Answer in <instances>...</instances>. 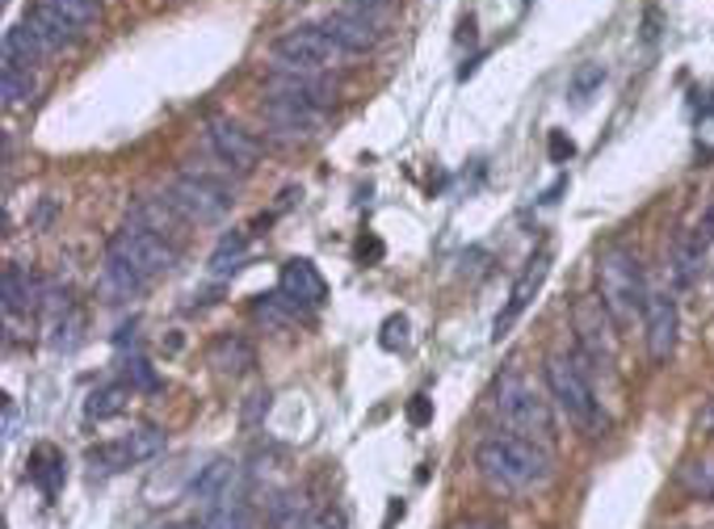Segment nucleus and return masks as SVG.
Instances as JSON below:
<instances>
[{"mask_svg":"<svg viewBox=\"0 0 714 529\" xmlns=\"http://www.w3.org/2000/svg\"><path fill=\"white\" fill-rule=\"evenodd\" d=\"M475 463H480L483 479L501 491H529V487H543L550 479L546 445L517 437V433L483 437L480 449H475Z\"/></svg>","mask_w":714,"mask_h":529,"instance_id":"f257e3e1","label":"nucleus"},{"mask_svg":"<svg viewBox=\"0 0 714 529\" xmlns=\"http://www.w3.org/2000/svg\"><path fill=\"white\" fill-rule=\"evenodd\" d=\"M597 286H601V307L609 311V319L618 328H630L634 319L643 316V303H648V286H643V269H639V256L613 244L601 253L597 261Z\"/></svg>","mask_w":714,"mask_h":529,"instance_id":"f03ea898","label":"nucleus"},{"mask_svg":"<svg viewBox=\"0 0 714 529\" xmlns=\"http://www.w3.org/2000/svg\"><path fill=\"white\" fill-rule=\"evenodd\" d=\"M492 412L501 416V424L517 437H529V442H550L555 433V421H550V403L522 379V374H504L496 382V395H492Z\"/></svg>","mask_w":714,"mask_h":529,"instance_id":"7ed1b4c3","label":"nucleus"},{"mask_svg":"<svg viewBox=\"0 0 714 529\" xmlns=\"http://www.w3.org/2000/svg\"><path fill=\"white\" fill-rule=\"evenodd\" d=\"M546 387H550L555 408H559L571 424H580L588 433L606 429V416H601V408H597V395H592V387H588V370L580 358H564V353L546 358Z\"/></svg>","mask_w":714,"mask_h":529,"instance_id":"20e7f679","label":"nucleus"},{"mask_svg":"<svg viewBox=\"0 0 714 529\" xmlns=\"http://www.w3.org/2000/svg\"><path fill=\"white\" fill-rule=\"evenodd\" d=\"M345 60H349V51H340L319 25L286 30L273 43V67H286V72H328V67L345 64Z\"/></svg>","mask_w":714,"mask_h":529,"instance_id":"39448f33","label":"nucleus"},{"mask_svg":"<svg viewBox=\"0 0 714 529\" xmlns=\"http://www.w3.org/2000/svg\"><path fill=\"white\" fill-rule=\"evenodd\" d=\"M165 198L181 211L186 223H219L231 207L228 186L214 181V177H207V172H186V177H177V181L168 186Z\"/></svg>","mask_w":714,"mask_h":529,"instance_id":"423d86ee","label":"nucleus"},{"mask_svg":"<svg viewBox=\"0 0 714 529\" xmlns=\"http://www.w3.org/2000/svg\"><path fill=\"white\" fill-rule=\"evenodd\" d=\"M105 253L123 256L126 265H135L147 282L168 274V269L177 265V244L165 240V235L147 232V228H139V223H126L123 232L109 240V248H105Z\"/></svg>","mask_w":714,"mask_h":529,"instance_id":"0eeeda50","label":"nucleus"},{"mask_svg":"<svg viewBox=\"0 0 714 529\" xmlns=\"http://www.w3.org/2000/svg\"><path fill=\"white\" fill-rule=\"evenodd\" d=\"M571 324H576V340H580V353L588 361H613L618 353V337H613V319L601 307V298H576L571 307Z\"/></svg>","mask_w":714,"mask_h":529,"instance_id":"6e6552de","label":"nucleus"},{"mask_svg":"<svg viewBox=\"0 0 714 529\" xmlns=\"http://www.w3.org/2000/svg\"><path fill=\"white\" fill-rule=\"evenodd\" d=\"M643 328H648L651 361L664 366V361L672 358V349H676V328H681L672 290H648V303H643Z\"/></svg>","mask_w":714,"mask_h":529,"instance_id":"1a4fd4ad","label":"nucleus"},{"mask_svg":"<svg viewBox=\"0 0 714 529\" xmlns=\"http://www.w3.org/2000/svg\"><path fill=\"white\" fill-rule=\"evenodd\" d=\"M265 97H291L303 106L328 109L336 102V85H328L324 72H286V67H273L270 81H265Z\"/></svg>","mask_w":714,"mask_h":529,"instance_id":"9d476101","label":"nucleus"},{"mask_svg":"<svg viewBox=\"0 0 714 529\" xmlns=\"http://www.w3.org/2000/svg\"><path fill=\"white\" fill-rule=\"evenodd\" d=\"M261 114H265V123H270L273 135H277V139H291V144H298V139H315L319 127H324V109L291 102V97H265Z\"/></svg>","mask_w":714,"mask_h":529,"instance_id":"9b49d317","label":"nucleus"},{"mask_svg":"<svg viewBox=\"0 0 714 529\" xmlns=\"http://www.w3.org/2000/svg\"><path fill=\"white\" fill-rule=\"evenodd\" d=\"M546 274H550V253H538L522 269V277L513 282V290H508V303H504V311L496 316V324H492V340H504L508 332H513V324L522 319V311L529 307V303H534V295L543 290Z\"/></svg>","mask_w":714,"mask_h":529,"instance_id":"f8f14e48","label":"nucleus"},{"mask_svg":"<svg viewBox=\"0 0 714 529\" xmlns=\"http://www.w3.org/2000/svg\"><path fill=\"white\" fill-rule=\"evenodd\" d=\"M315 25H319L340 51H349V55H366V51L378 43L370 9H336V13H324Z\"/></svg>","mask_w":714,"mask_h":529,"instance_id":"ddd939ff","label":"nucleus"},{"mask_svg":"<svg viewBox=\"0 0 714 529\" xmlns=\"http://www.w3.org/2000/svg\"><path fill=\"white\" fill-rule=\"evenodd\" d=\"M207 135H210V148L219 151V160L235 172H249L256 160H261V144L252 139L244 127H235L228 118H210L207 123Z\"/></svg>","mask_w":714,"mask_h":529,"instance_id":"4468645a","label":"nucleus"},{"mask_svg":"<svg viewBox=\"0 0 714 529\" xmlns=\"http://www.w3.org/2000/svg\"><path fill=\"white\" fill-rule=\"evenodd\" d=\"M21 25L34 34V43H39L46 55H55V51H63V46H72L76 43V34H81V30L63 18L55 4H46V0H39V4H30V9H25V13H21Z\"/></svg>","mask_w":714,"mask_h":529,"instance_id":"2eb2a0df","label":"nucleus"},{"mask_svg":"<svg viewBox=\"0 0 714 529\" xmlns=\"http://www.w3.org/2000/svg\"><path fill=\"white\" fill-rule=\"evenodd\" d=\"M189 491H193V500H202L207 508L231 505V500H240V491H244V475H240V466L228 463V458H214L210 466H202V475L189 484Z\"/></svg>","mask_w":714,"mask_h":529,"instance_id":"dca6fc26","label":"nucleus"},{"mask_svg":"<svg viewBox=\"0 0 714 529\" xmlns=\"http://www.w3.org/2000/svg\"><path fill=\"white\" fill-rule=\"evenodd\" d=\"M277 290L291 298L294 307H319L324 298H328V282L319 277L307 256H294L282 265V277H277Z\"/></svg>","mask_w":714,"mask_h":529,"instance_id":"f3484780","label":"nucleus"},{"mask_svg":"<svg viewBox=\"0 0 714 529\" xmlns=\"http://www.w3.org/2000/svg\"><path fill=\"white\" fill-rule=\"evenodd\" d=\"M147 286V277L135 269V265H126L123 256L105 253V265L102 274H97V295L105 303H126V298H135L139 290Z\"/></svg>","mask_w":714,"mask_h":529,"instance_id":"a211bd4d","label":"nucleus"},{"mask_svg":"<svg viewBox=\"0 0 714 529\" xmlns=\"http://www.w3.org/2000/svg\"><path fill=\"white\" fill-rule=\"evenodd\" d=\"M0 295H4V316H18V311H34V307H42L46 286H42L30 269H21V265H4Z\"/></svg>","mask_w":714,"mask_h":529,"instance_id":"6ab92c4d","label":"nucleus"},{"mask_svg":"<svg viewBox=\"0 0 714 529\" xmlns=\"http://www.w3.org/2000/svg\"><path fill=\"white\" fill-rule=\"evenodd\" d=\"M210 366H214L219 374L240 379V374H249L252 366H256V349L249 345V337H240V332H223V337L210 345Z\"/></svg>","mask_w":714,"mask_h":529,"instance_id":"aec40b11","label":"nucleus"},{"mask_svg":"<svg viewBox=\"0 0 714 529\" xmlns=\"http://www.w3.org/2000/svg\"><path fill=\"white\" fill-rule=\"evenodd\" d=\"M130 223H139V228H147V232L165 235V240L186 228L181 211H177L168 198H144V202H135V207H130Z\"/></svg>","mask_w":714,"mask_h":529,"instance_id":"412c9836","label":"nucleus"},{"mask_svg":"<svg viewBox=\"0 0 714 529\" xmlns=\"http://www.w3.org/2000/svg\"><path fill=\"white\" fill-rule=\"evenodd\" d=\"M63 479H67V463L55 445H39L30 454V484L39 487L42 496H60Z\"/></svg>","mask_w":714,"mask_h":529,"instance_id":"4be33fe9","label":"nucleus"},{"mask_svg":"<svg viewBox=\"0 0 714 529\" xmlns=\"http://www.w3.org/2000/svg\"><path fill=\"white\" fill-rule=\"evenodd\" d=\"M312 517L315 512L298 491H277L270 500V529H307Z\"/></svg>","mask_w":714,"mask_h":529,"instance_id":"5701e85b","label":"nucleus"},{"mask_svg":"<svg viewBox=\"0 0 714 529\" xmlns=\"http://www.w3.org/2000/svg\"><path fill=\"white\" fill-rule=\"evenodd\" d=\"M298 316H303V307H294L282 290H277V295H261L256 303H252V319H256V324H265L270 332H286Z\"/></svg>","mask_w":714,"mask_h":529,"instance_id":"b1692460","label":"nucleus"},{"mask_svg":"<svg viewBox=\"0 0 714 529\" xmlns=\"http://www.w3.org/2000/svg\"><path fill=\"white\" fill-rule=\"evenodd\" d=\"M126 400H130V382H105L88 395L84 416L88 421H114L118 412H126Z\"/></svg>","mask_w":714,"mask_h":529,"instance_id":"393cba45","label":"nucleus"},{"mask_svg":"<svg viewBox=\"0 0 714 529\" xmlns=\"http://www.w3.org/2000/svg\"><path fill=\"white\" fill-rule=\"evenodd\" d=\"M84 463H88V475H93V479H109V475L126 470V466L135 463V458H130V445H126V437H123V442L93 445Z\"/></svg>","mask_w":714,"mask_h":529,"instance_id":"a878e982","label":"nucleus"},{"mask_svg":"<svg viewBox=\"0 0 714 529\" xmlns=\"http://www.w3.org/2000/svg\"><path fill=\"white\" fill-rule=\"evenodd\" d=\"M249 261V235L244 232H228L219 244H214V253H210V274L214 277H228L235 274L240 265Z\"/></svg>","mask_w":714,"mask_h":529,"instance_id":"bb28decb","label":"nucleus"},{"mask_svg":"<svg viewBox=\"0 0 714 529\" xmlns=\"http://www.w3.org/2000/svg\"><path fill=\"white\" fill-rule=\"evenodd\" d=\"M702 256H706V244L693 235V240H681L676 248H672V282H676V290H685V286H693V277H697V269H702Z\"/></svg>","mask_w":714,"mask_h":529,"instance_id":"cd10ccee","label":"nucleus"},{"mask_svg":"<svg viewBox=\"0 0 714 529\" xmlns=\"http://www.w3.org/2000/svg\"><path fill=\"white\" fill-rule=\"evenodd\" d=\"M39 60H46V51L34 43V34H30L25 25H9V30H4V64L34 67Z\"/></svg>","mask_w":714,"mask_h":529,"instance_id":"c85d7f7f","label":"nucleus"},{"mask_svg":"<svg viewBox=\"0 0 714 529\" xmlns=\"http://www.w3.org/2000/svg\"><path fill=\"white\" fill-rule=\"evenodd\" d=\"M0 97L4 106L13 109L21 102L34 97V67H18V64H0Z\"/></svg>","mask_w":714,"mask_h":529,"instance_id":"c756f323","label":"nucleus"},{"mask_svg":"<svg viewBox=\"0 0 714 529\" xmlns=\"http://www.w3.org/2000/svg\"><path fill=\"white\" fill-rule=\"evenodd\" d=\"M126 445H130V458L135 463H151L156 454H165V433L151 429V424H139V429L126 433Z\"/></svg>","mask_w":714,"mask_h":529,"instance_id":"7c9ffc66","label":"nucleus"},{"mask_svg":"<svg viewBox=\"0 0 714 529\" xmlns=\"http://www.w3.org/2000/svg\"><path fill=\"white\" fill-rule=\"evenodd\" d=\"M601 85H606V67H601V64H580V67H576V76H571V85H567V97H571L576 106H585L588 97H592Z\"/></svg>","mask_w":714,"mask_h":529,"instance_id":"2f4dec72","label":"nucleus"},{"mask_svg":"<svg viewBox=\"0 0 714 529\" xmlns=\"http://www.w3.org/2000/svg\"><path fill=\"white\" fill-rule=\"evenodd\" d=\"M202 526L207 529H252V517H249V508H244V500H231V505L210 508Z\"/></svg>","mask_w":714,"mask_h":529,"instance_id":"473e14b6","label":"nucleus"},{"mask_svg":"<svg viewBox=\"0 0 714 529\" xmlns=\"http://www.w3.org/2000/svg\"><path fill=\"white\" fill-rule=\"evenodd\" d=\"M46 4H55L67 22L84 30V25H97L102 22V0H46Z\"/></svg>","mask_w":714,"mask_h":529,"instance_id":"72a5a7b5","label":"nucleus"},{"mask_svg":"<svg viewBox=\"0 0 714 529\" xmlns=\"http://www.w3.org/2000/svg\"><path fill=\"white\" fill-rule=\"evenodd\" d=\"M378 345H382L387 353H396V349H403V345H408V319H403V316L382 319V337H378Z\"/></svg>","mask_w":714,"mask_h":529,"instance_id":"f704fd0d","label":"nucleus"},{"mask_svg":"<svg viewBox=\"0 0 714 529\" xmlns=\"http://www.w3.org/2000/svg\"><path fill=\"white\" fill-rule=\"evenodd\" d=\"M126 382H130V387H139V391H160V379H156V370H151L144 358L126 361Z\"/></svg>","mask_w":714,"mask_h":529,"instance_id":"c9c22d12","label":"nucleus"},{"mask_svg":"<svg viewBox=\"0 0 714 529\" xmlns=\"http://www.w3.org/2000/svg\"><path fill=\"white\" fill-rule=\"evenodd\" d=\"M546 156H550V165H567V160L576 156L571 135H567V130H550V135H546Z\"/></svg>","mask_w":714,"mask_h":529,"instance_id":"e433bc0d","label":"nucleus"},{"mask_svg":"<svg viewBox=\"0 0 714 529\" xmlns=\"http://www.w3.org/2000/svg\"><path fill=\"white\" fill-rule=\"evenodd\" d=\"M685 487L702 491V496H714V463H693L685 470Z\"/></svg>","mask_w":714,"mask_h":529,"instance_id":"4c0bfd02","label":"nucleus"},{"mask_svg":"<svg viewBox=\"0 0 714 529\" xmlns=\"http://www.w3.org/2000/svg\"><path fill=\"white\" fill-rule=\"evenodd\" d=\"M429 421H433V400H429V395H412V400H408V424L424 429Z\"/></svg>","mask_w":714,"mask_h":529,"instance_id":"58836bf2","label":"nucleus"},{"mask_svg":"<svg viewBox=\"0 0 714 529\" xmlns=\"http://www.w3.org/2000/svg\"><path fill=\"white\" fill-rule=\"evenodd\" d=\"M265 412H270V391H252L244 403V424L252 429L256 421H265Z\"/></svg>","mask_w":714,"mask_h":529,"instance_id":"ea45409f","label":"nucleus"},{"mask_svg":"<svg viewBox=\"0 0 714 529\" xmlns=\"http://www.w3.org/2000/svg\"><path fill=\"white\" fill-rule=\"evenodd\" d=\"M307 529H345V517H340L336 508H324V512H315Z\"/></svg>","mask_w":714,"mask_h":529,"instance_id":"a19ab883","label":"nucleus"},{"mask_svg":"<svg viewBox=\"0 0 714 529\" xmlns=\"http://www.w3.org/2000/svg\"><path fill=\"white\" fill-rule=\"evenodd\" d=\"M357 256H361V261H382V240H375V235H361Z\"/></svg>","mask_w":714,"mask_h":529,"instance_id":"79ce46f5","label":"nucleus"},{"mask_svg":"<svg viewBox=\"0 0 714 529\" xmlns=\"http://www.w3.org/2000/svg\"><path fill=\"white\" fill-rule=\"evenodd\" d=\"M18 424H21L18 403H13V400H4V442H13V437H18Z\"/></svg>","mask_w":714,"mask_h":529,"instance_id":"37998d69","label":"nucleus"},{"mask_svg":"<svg viewBox=\"0 0 714 529\" xmlns=\"http://www.w3.org/2000/svg\"><path fill=\"white\" fill-rule=\"evenodd\" d=\"M697 240H702V244H714V202L706 207L702 223H697Z\"/></svg>","mask_w":714,"mask_h":529,"instance_id":"c03bdc74","label":"nucleus"},{"mask_svg":"<svg viewBox=\"0 0 714 529\" xmlns=\"http://www.w3.org/2000/svg\"><path fill=\"white\" fill-rule=\"evenodd\" d=\"M454 529H496L492 521H480V517H471V521H459Z\"/></svg>","mask_w":714,"mask_h":529,"instance_id":"a18cd8bd","label":"nucleus"},{"mask_svg":"<svg viewBox=\"0 0 714 529\" xmlns=\"http://www.w3.org/2000/svg\"><path fill=\"white\" fill-rule=\"evenodd\" d=\"M349 9H378V4H387V0H345Z\"/></svg>","mask_w":714,"mask_h":529,"instance_id":"49530a36","label":"nucleus"},{"mask_svg":"<svg viewBox=\"0 0 714 529\" xmlns=\"http://www.w3.org/2000/svg\"><path fill=\"white\" fill-rule=\"evenodd\" d=\"M172 529H207L202 521H186V526H172Z\"/></svg>","mask_w":714,"mask_h":529,"instance_id":"de8ad7c7","label":"nucleus"},{"mask_svg":"<svg viewBox=\"0 0 714 529\" xmlns=\"http://www.w3.org/2000/svg\"><path fill=\"white\" fill-rule=\"evenodd\" d=\"M147 529H165V526H147Z\"/></svg>","mask_w":714,"mask_h":529,"instance_id":"09e8293b","label":"nucleus"},{"mask_svg":"<svg viewBox=\"0 0 714 529\" xmlns=\"http://www.w3.org/2000/svg\"><path fill=\"white\" fill-rule=\"evenodd\" d=\"M496 529H501V526H496Z\"/></svg>","mask_w":714,"mask_h":529,"instance_id":"8fccbe9b","label":"nucleus"}]
</instances>
